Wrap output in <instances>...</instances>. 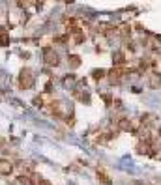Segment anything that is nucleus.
I'll list each match as a JSON object with an SVG mask.
<instances>
[{
    "label": "nucleus",
    "instance_id": "nucleus-4",
    "mask_svg": "<svg viewBox=\"0 0 161 185\" xmlns=\"http://www.w3.org/2000/svg\"><path fill=\"white\" fill-rule=\"evenodd\" d=\"M148 82H150L152 88H159V86H161V79H159V75H150Z\"/></svg>",
    "mask_w": 161,
    "mask_h": 185
},
{
    "label": "nucleus",
    "instance_id": "nucleus-7",
    "mask_svg": "<svg viewBox=\"0 0 161 185\" xmlns=\"http://www.w3.org/2000/svg\"><path fill=\"white\" fill-rule=\"evenodd\" d=\"M92 75H94V79H103L105 71H103V69H96V71H92Z\"/></svg>",
    "mask_w": 161,
    "mask_h": 185
},
{
    "label": "nucleus",
    "instance_id": "nucleus-5",
    "mask_svg": "<svg viewBox=\"0 0 161 185\" xmlns=\"http://www.w3.org/2000/svg\"><path fill=\"white\" fill-rule=\"evenodd\" d=\"M73 84H75V77H73V75H66L64 86H66V88H73Z\"/></svg>",
    "mask_w": 161,
    "mask_h": 185
},
{
    "label": "nucleus",
    "instance_id": "nucleus-6",
    "mask_svg": "<svg viewBox=\"0 0 161 185\" xmlns=\"http://www.w3.org/2000/svg\"><path fill=\"white\" fill-rule=\"evenodd\" d=\"M79 64H81L79 56H70V65H71V67H77Z\"/></svg>",
    "mask_w": 161,
    "mask_h": 185
},
{
    "label": "nucleus",
    "instance_id": "nucleus-3",
    "mask_svg": "<svg viewBox=\"0 0 161 185\" xmlns=\"http://www.w3.org/2000/svg\"><path fill=\"white\" fill-rule=\"evenodd\" d=\"M11 170H13V165L10 163L8 159H2V161H0V174H4V176H8V174H10Z\"/></svg>",
    "mask_w": 161,
    "mask_h": 185
},
{
    "label": "nucleus",
    "instance_id": "nucleus-2",
    "mask_svg": "<svg viewBox=\"0 0 161 185\" xmlns=\"http://www.w3.org/2000/svg\"><path fill=\"white\" fill-rule=\"evenodd\" d=\"M43 60L47 62L49 65H56V64H58V54H56L51 47H45V49H43Z\"/></svg>",
    "mask_w": 161,
    "mask_h": 185
},
{
    "label": "nucleus",
    "instance_id": "nucleus-8",
    "mask_svg": "<svg viewBox=\"0 0 161 185\" xmlns=\"http://www.w3.org/2000/svg\"><path fill=\"white\" fill-rule=\"evenodd\" d=\"M0 43H2V45H8V36H6L4 30H0Z\"/></svg>",
    "mask_w": 161,
    "mask_h": 185
},
{
    "label": "nucleus",
    "instance_id": "nucleus-1",
    "mask_svg": "<svg viewBox=\"0 0 161 185\" xmlns=\"http://www.w3.org/2000/svg\"><path fill=\"white\" fill-rule=\"evenodd\" d=\"M19 84H21V88H32V84H34V77H32V71L30 69H22L21 71V79H19Z\"/></svg>",
    "mask_w": 161,
    "mask_h": 185
}]
</instances>
